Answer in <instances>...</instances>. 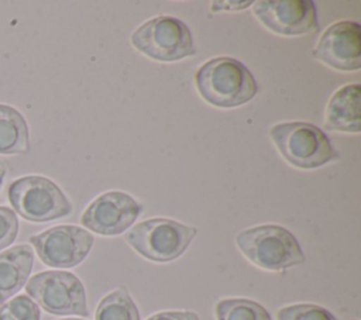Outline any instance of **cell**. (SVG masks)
<instances>
[{"instance_id": "obj_1", "label": "cell", "mask_w": 361, "mask_h": 320, "mask_svg": "<svg viewBox=\"0 0 361 320\" xmlns=\"http://www.w3.org/2000/svg\"><path fill=\"white\" fill-rule=\"evenodd\" d=\"M195 85L203 100L220 109L241 106L258 92L248 68L230 56H217L204 62L196 70Z\"/></svg>"}, {"instance_id": "obj_2", "label": "cell", "mask_w": 361, "mask_h": 320, "mask_svg": "<svg viewBox=\"0 0 361 320\" xmlns=\"http://www.w3.org/2000/svg\"><path fill=\"white\" fill-rule=\"evenodd\" d=\"M235 245L248 261L265 271H285L306 259L296 237L276 224L241 230L235 235Z\"/></svg>"}, {"instance_id": "obj_3", "label": "cell", "mask_w": 361, "mask_h": 320, "mask_svg": "<svg viewBox=\"0 0 361 320\" xmlns=\"http://www.w3.org/2000/svg\"><path fill=\"white\" fill-rule=\"evenodd\" d=\"M269 137L282 158L300 169H316L340 158L327 134L310 123L275 124Z\"/></svg>"}, {"instance_id": "obj_4", "label": "cell", "mask_w": 361, "mask_h": 320, "mask_svg": "<svg viewBox=\"0 0 361 320\" xmlns=\"http://www.w3.org/2000/svg\"><path fill=\"white\" fill-rule=\"evenodd\" d=\"M196 234V227L172 219L155 217L135 224L126 233V241L145 259L171 262L186 251Z\"/></svg>"}, {"instance_id": "obj_5", "label": "cell", "mask_w": 361, "mask_h": 320, "mask_svg": "<svg viewBox=\"0 0 361 320\" xmlns=\"http://www.w3.org/2000/svg\"><path fill=\"white\" fill-rule=\"evenodd\" d=\"M8 202L16 214L32 223H45L72 213V203L62 189L41 175H27L10 183Z\"/></svg>"}, {"instance_id": "obj_6", "label": "cell", "mask_w": 361, "mask_h": 320, "mask_svg": "<svg viewBox=\"0 0 361 320\" xmlns=\"http://www.w3.org/2000/svg\"><path fill=\"white\" fill-rule=\"evenodd\" d=\"M25 292L38 307L55 316L87 317L86 292L82 281L68 271H44L25 283Z\"/></svg>"}, {"instance_id": "obj_7", "label": "cell", "mask_w": 361, "mask_h": 320, "mask_svg": "<svg viewBox=\"0 0 361 320\" xmlns=\"http://www.w3.org/2000/svg\"><path fill=\"white\" fill-rule=\"evenodd\" d=\"M131 44L141 54L161 62H173L195 54L190 30L172 16H158L131 34Z\"/></svg>"}, {"instance_id": "obj_8", "label": "cell", "mask_w": 361, "mask_h": 320, "mask_svg": "<svg viewBox=\"0 0 361 320\" xmlns=\"http://www.w3.org/2000/svg\"><path fill=\"white\" fill-rule=\"evenodd\" d=\"M94 237L78 226H55L30 237L39 259L51 268H73L90 252Z\"/></svg>"}, {"instance_id": "obj_9", "label": "cell", "mask_w": 361, "mask_h": 320, "mask_svg": "<svg viewBox=\"0 0 361 320\" xmlns=\"http://www.w3.org/2000/svg\"><path fill=\"white\" fill-rule=\"evenodd\" d=\"M142 211L141 203L124 192L111 190L97 196L83 211L82 226L100 235H118L130 228Z\"/></svg>"}, {"instance_id": "obj_10", "label": "cell", "mask_w": 361, "mask_h": 320, "mask_svg": "<svg viewBox=\"0 0 361 320\" xmlns=\"http://www.w3.org/2000/svg\"><path fill=\"white\" fill-rule=\"evenodd\" d=\"M252 6L255 17L279 35H303L319 27L316 4L312 0H261Z\"/></svg>"}, {"instance_id": "obj_11", "label": "cell", "mask_w": 361, "mask_h": 320, "mask_svg": "<svg viewBox=\"0 0 361 320\" xmlns=\"http://www.w3.org/2000/svg\"><path fill=\"white\" fill-rule=\"evenodd\" d=\"M312 55L336 70H358L361 68L360 24L351 20L331 24L319 38Z\"/></svg>"}, {"instance_id": "obj_12", "label": "cell", "mask_w": 361, "mask_h": 320, "mask_svg": "<svg viewBox=\"0 0 361 320\" xmlns=\"http://www.w3.org/2000/svg\"><path fill=\"white\" fill-rule=\"evenodd\" d=\"M361 86L350 83L340 87L329 100L326 109L327 130L343 133H360L361 111H360Z\"/></svg>"}, {"instance_id": "obj_13", "label": "cell", "mask_w": 361, "mask_h": 320, "mask_svg": "<svg viewBox=\"0 0 361 320\" xmlns=\"http://www.w3.org/2000/svg\"><path fill=\"white\" fill-rule=\"evenodd\" d=\"M32 265L34 251L28 244H20L0 252V303L23 289Z\"/></svg>"}, {"instance_id": "obj_14", "label": "cell", "mask_w": 361, "mask_h": 320, "mask_svg": "<svg viewBox=\"0 0 361 320\" xmlns=\"http://www.w3.org/2000/svg\"><path fill=\"white\" fill-rule=\"evenodd\" d=\"M30 149V131L24 116L0 103V155H17Z\"/></svg>"}, {"instance_id": "obj_15", "label": "cell", "mask_w": 361, "mask_h": 320, "mask_svg": "<svg viewBox=\"0 0 361 320\" xmlns=\"http://www.w3.org/2000/svg\"><path fill=\"white\" fill-rule=\"evenodd\" d=\"M94 320H140V312L128 289L120 286L99 302Z\"/></svg>"}, {"instance_id": "obj_16", "label": "cell", "mask_w": 361, "mask_h": 320, "mask_svg": "<svg viewBox=\"0 0 361 320\" xmlns=\"http://www.w3.org/2000/svg\"><path fill=\"white\" fill-rule=\"evenodd\" d=\"M214 313L217 320H271L269 313L262 304L244 297L219 300Z\"/></svg>"}, {"instance_id": "obj_17", "label": "cell", "mask_w": 361, "mask_h": 320, "mask_svg": "<svg viewBox=\"0 0 361 320\" xmlns=\"http://www.w3.org/2000/svg\"><path fill=\"white\" fill-rule=\"evenodd\" d=\"M38 304L27 295H18L0 307V320H39Z\"/></svg>"}, {"instance_id": "obj_18", "label": "cell", "mask_w": 361, "mask_h": 320, "mask_svg": "<svg viewBox=\"0 0 361 320\" xmlns=\"http://www.w3.org/2000/svg\"><path fill=\"white\" fill-rule=\"evenodd\" d=\"M278 320H337L327 309L312 304V303H298L289 304L278 310Z\"/></svg>"}, {"instance_id": "obj_19", "label": "cell", "mask_w": 361, "mask_h": 320, "mask_svg": "<svg viewBox=\"0 0 361 320\" xmlns=\"http://www.w3.org/2000/svg\"><path fill=\"white\" fill-rule=\"evenodd\" d=\"M18 234V219L13 209L0 206V251L14 242Z\"/></svg>"}, {"instance_id": "obj_20", "label": "cell", "mask_w": 361, "mask_h": 320, "mask_svg": "<svg viewBox=\"0 0 361 320\" xmlns=\"http://www.w3.org/2000/svg\"><path fill=\"white\" fill-rule=\"evenodd\" d=\"M147 320H199V316L192 310H173L155 313Z\"/></svg>"}, {"instance_id": "obj_21", "label": "cell", "mask_w": 361, "mask_h": 320, "mask_svg": "<svg viewBox=\"0 0 361 320\" xmlns=\"http://www.w3.org/2000/svg\"><path fill=\"white\" fill-rule=\"evenodd\" d=\"M6 173H7V162L4 161H0V187L3 185V180L6 178Z\"/></svg>"}, {"instance_id": "obj_22", "label": "cell", "mask_w": 361, "mask_h": 320, "mask_svg": "<svg viewBox=\"0 0 361 320\" xmlns=\"http://www.w3.org/2000/svg\"><path fill=\"white\" fill-rule=\"evenodd\" d=\"M61 320H83V319H61Z\"/></svg>"}]
</instances>
